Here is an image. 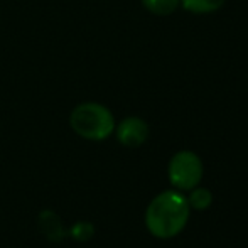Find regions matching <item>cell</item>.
I'll list each match as a JSON object with an SVG mask.
<instances>
[{
	"label": "cell",
	"instance_id": "obj_6",
	"mask_svg": "<svg viewBox=\"0 0 248 248\" xmlns=\"http://www.w3.org/2000/svg\"><path fill=\"white\" fill-rule=\"evenodd\" d=\"M142 5L154 16H169L179 7V0H142Z\"/></svg>",
	"mask_w": 248,
	"mask_h": 248
},
{
	"label": "cell",
	"instance_id": "obj_2",
	"mask_svg": "<svg viewBox=\"0 0 248 248\" xmlns=\"http://www.w3.org/2000/svg\"><path fill=\"white\" fill-rule=\"evenodd\" d=\"M69 125L79 137L86 140H105L115 132L113 113L105 105L86 101L73 108Z\"/></svg>",
	"mask_w": 248,
	"mask_h": 248
},
{
	"label": "cell",
	"instance_id": "obj_3",
	"mask_svg": "<svg viewBox=\"0 0 248 248\" xmlns=\"http://www.w3.org/2000/svg\"><path fill=\"white\" fill-rule=\"evenodd\" d=\"M202 177L201 159L191 150H181L169 162V181L179 191H191Z\"/></svg>",
	"mask_w": 248,
	"mask_h": 248
},
{
	"label": "cell",
	"instance_id": "obj_8",
	"mask_svg": "<svg viewBox=\"0 0 248 248\" xmlns=\"http://www.w3.org/2000/svg\"><path fill=\"white\" fill-rule=\"evenodd\" d=\"M73 236H75L76 240H90L93 236V233H95V230H93V226L90 225V223H76L75 228H73Z\"/></svg>",
	"mask_w": 248,
	"mask_h": 248
},
{
	"label": "cell",
	"instance_id": "obj_5",
	"mask_svg": "<svg viewBox=\"0 0 248 248\" xmlns=\"http://www.w3.org/2000/svg\"><path fill=\"white\" fill-rule=\"evenodd\" d=\"M226 0H179V5H183L184 10L193 14H209L216 12L225 5Z\"/></svg>",
	"mask_w": 248,
	"mask_h": 248
},
{
	"label": "cell",
	"instance_id": "obj_7",
	"mask_svg": "<svg viewBox=\"0 0 248 248\" xmlns=\"http://www.w3.org/2000/svg\"><path fill=\"white\" fill-rule=\"evenodd\" d=\"M191 196L187 198V202H189V208H194V209H199V211H204L211 206L213 202V194L211 191H208L206 187H194L191 189Z\"/></svg>",
	"mask_w": 248,
	"mask_h": 248
},
{
	"label": "cell",
	"instance_id": "obj_1",
	"mask_svg": "<svg viewBox=\"0 0 248 248\" xmlns=\"http://www.w3.org/2000/svg\"><path fill=\"white\" fill-rule=\"evenodd\" d=\"M189 219V202L179 191H164L150 201L145 213V225L155 238L179 235Z\"/></svg>",
	"mask_w": 248,
	"mask_h": 248
},
{
	"label": "cell",
	"instance_id": "obj_4",
	"mask_svg": "<svg viewBox=\"0 0 248 248\" xmlns=\"http://www.w3.org/2000/svg\"><path fill=\"white\" fill-rule=\"evenodd\" d=\"M117 139L125 147H140L149 137V125L139 117H127L115 127Z\"/></svg>",
	"mask_w": 248,
	"mask_h": 248
}]
</instances>
